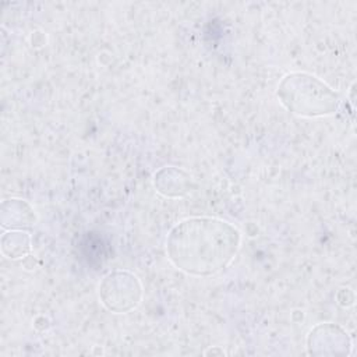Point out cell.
I'll return each instance as SVG.
<instances>
[{
  "mask_svg": "<svg viewBox=\"0 0 357 357\" xmlns=\"http://www.w3.org/2000/svg\"><path fill=\"white\" fill-rule=\"evenodd\" d=\"M241 245L240 230L227 220L194 216L176 223L166 238L170 262L187 275L209 278L225 271Z\"/></svg>",
  "mask_w": 357,
  "mask_h": 357,
  "instance_id": "6da1fadb",
  "label": "cell"
},
{
  "mask_svg": "<svg viewBox=\"0 0 357 357\" xmlns=\"http://www.w3.org/2000/svg\"><path fill=\"white\" fill-rule=\"evenodd\" d=\"M276 96L290 113L301 117L331 116L340 106L339 92L304 71L286 74L278 85Z\"/></svg>",
  "mask_w": 357,
  "mask_h": 357,
  "instance_id": "7a4b0ae2",
  "label": "cell"
},
{
  "mask_svg": "<svg viewBox=\"0 0 357 357\" xmlns=\"http://www.w3.org/2000/svg\"><path fill=\"white\" fill-rule=\"evenodd\" d=\"M102 304L114 314H126L135 310L142 300V284L130 271L117 269L109 272L99 284Z\"/></svg>",
  "mask_w": 357,
  "mask_h": 357,
  "instance_id": "3957f363",
  "label": "cell"
},
{
  "mask_svg": "<svg viewBox=\"0 0 357 357\" xmlns=\"http://www.w3.org/2000/svg\"><path fill=\"white\" fill-rule=\"evenodd\" d=\"M307 350L314 356H347L351 350V339L340 325L324 322L308 332Z\"/></svg>",
  "mask_w": 357,
  "mask_h": 357,
  "instance_id": "277c9868",
  "label": "cell"
},
{
  "mask_svg": "<svg viewBox=\"0 0 357 357\" xmlns=\"http://www.w3.org/2000/svg\"><path fill=\"white\" fill-rule=\"evenodd\" d=\"M153 185L159 194L167 198H181L191 192V176L176 166H165L155 172Z\"/></svg>",
  "mask_w": 357,
  "mask_h": 357,
  "instance_id": "5b68a950",
  "label": "cell"
},
{
  "mask_svg": "<svg viewBox=\"0 0 357 357\" xmlns=\"http://www.w3.org/2000/svg\"><path fill=\"white\" fill-rule=\"evenodd\" d=\"M35 209L24 199L10 198L1 202V226L10 230H22L35 226Z\"/></svg>",
  "mask_w": 357,
  "mask_h": 357,
  "instance_id": "8992f818",
  "label": "cell"
},
{
  "mask_svg": "<svg viewBox=\"0 0 357 357\" xmlns=\"http://www.w3.org/2000/svg\"><path fill=\"white\" fill-rule=\"evenodd\" d=\"M31 251V236L22 230H10L1 236V252L10 259L25 257Z\"/></svg>",
  "mask_w": 357,
  "mask_h": 357,
  "instance_id": "52a82bcc",
  "label": "cell"
}]
</instances>
